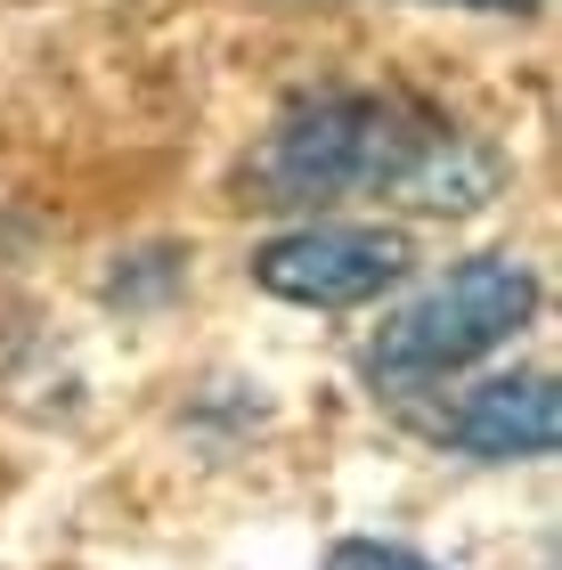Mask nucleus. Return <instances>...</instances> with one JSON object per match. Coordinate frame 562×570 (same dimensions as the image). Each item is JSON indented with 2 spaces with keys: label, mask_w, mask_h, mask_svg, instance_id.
I'll list each match as a JSON object with an SVG mask.
<instances>
[{
  "label": "nucleus",
  "mask_w": 562,
  "mask_h": 570,
  "mask_svg": "<svg viewBox=\"0 0 562 570\" xmlns=\"http://www.w3.org/2000/svg\"><path fill=\"white\" fill-rule=\"evenodd\" d=\"M326 570H441V562H424L416 547H392V538H343Z\"/></svg>",
  "instance_id": "nucleus-5"
},
{
  "label": "nucleus",
  "mask_w": 562,
  "mask_h": 570,
  "mask_svg": "<svg viewBox=\"0 0 562 570\" xmlns=\"http://www.w3.org/2000/svg\"><path fill=\"white\" fill-rule=\"evenodd\" d=\"M432 432H441L448 449L481 456V464H539V456H554V440H562L554 375H497V383H473V392L456 400Z\"/></svg>",
  "instance_id": "nucleus-4"
},
{
  "label": "nucleus",
  "mask_w": 562,
  "mask_h": 570,
  "mask_svg": "<svg viewBox=\"0 0 562 570\" xmlns=\"http://www.w3.org/2000/svg\"><path fill=\"white\" fill-rule=\"evenodd\" d=\"M448 9H490V17H530V9H546V0H448Z\"/></svg>",
  "instance_id": "nucleus-6"
},
{
  "label": "nucleus",
  "mask_w": 562,
  "mask_h": 570,
  "mask_svg": "<svg viewBox=\"0 0 562 570\" xmlns=\"http://www.w3.org/2000/svg\"><path fill=\"white\" fill-rule=\"evenodd\" d=\"M237 188L262 213H326L351 196H392L407 213L465 220L505 188V155L407 90H302L245 155Z\"/></svg>",
  "instance_id": "nucleus-1"
},
{
  "label": "nucleus",
  "mask_w": 562,
  "mask_h": 570,
  "mask_svg": "<svg viewBox=\"0 0 562 570\" xmlns=\"http://www.w3.org/2000/svg\"><path fill=\"white\" fill-rule=\"evenodd\" d=\"M407 237L400 228H375V220H302L286 237H269L253 253V285L294 309H359L375 294H392L407 277Z\"/></svg>",
  "instance_id": "nucleus-3"
},
{
  "label": "nucleus",
  "mask_w": 562,
  "mask_h": 570,
  "mask_svg": "<svg viewBox=\"0 0 562 570\" xmlns=\"http://www.w3.org/2000/svg\"><path fill=\"white\" fill-rule=\"evenodd\" d=\"M539 269L522 253H473L448 277H432L416 302H400L392 318L367 334V383L375 392H424V383L465 375L473 358L505 351L514 334L539 318Z\"/></svg>",
  "instance_id": "nucleus-2"
}]
</instances>
